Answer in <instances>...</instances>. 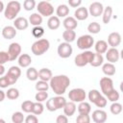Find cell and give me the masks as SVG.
<instances>
[{"mask_svg": "<svg viewBox=\"0 0 123 123\" xmlns=\"http://www.w3.org/2000/svg\"><path fill=\"white\" fill-rule=\"evenodd\" d=\"M70 85V79L66 75H56L51 78L49 86L57 95H62Z\"/></svg>", "mask_w": 123, "mask_h": 123, "instance_id": "cell-1", "label": "cell"}, {"mask_svg": "<svg viewBox=\"0 0 123 123\" xmlns=\"http://www.w3.org/2000/svg\"><path fill=\"white\" fill-rule=\"evenodd\" d=\"M21 5L18 1H10L5 8L4 15L8 20H14L18 12H20Z\"/></svg>", "mask_w": 123, "mask_h": 123, "instance_id": "cell-2", "label": "cell"}, {"mask_svg": "<svg viewBox=\"0 0 123 123\" xmlns=\"http://www.w3.org/2000/svg\"><path fill=\"white\" fill-rule=\"evenodd\" d=\"M50 47V42L48 39L46 38H41L38 39L37 41H35L32 45V52L33 54H35L36 56H41L43 55L45 52L48 51Z\"/></svg>", "mask_w": 123, "mask_h": 123, "instance_id": "cell-3", "label": "cell"}, {"mask_svg": "<svg viewBox=\"0 0 123 123\" xmlns=\"http://www.w3.org/2000/svg\"><path fill=\"white\" fill-rule=\"evenodd\" d=\"M65 103H66L65 98L61 96V95H58L56 97H53V98H50L49 100H47V102H46V109L49 111H55L57 110L62 109L64 107Z\"/></svg>", "mask_w": 123, "mask_h": 123, "instance_id": "cell-4", "label": "cell"}, {"mask_svg": "<svg viewBox=\"0 0 123 123\" xmlns=\"http://www.w3.org/2000/svg\"><path fill=\"white\" fill-rule=\"evenodd\" d=\"M93 54H94L93 52L88 51V50L78 54L74 59L75 64L79 67H83V66L86 65L87 63H90V62L92 60V57H93Z\"/></svg>", "mask_w": 123, "mask_h": 123, "instance_id": "cell-5", "label": "cell"}, {"mask_svg": "<svg viewBox=\"0 0 123 123\" xmlns=\"http://www.w3.org/2000/svg\"><path fill=\"white\" fill-rule=\"evenodd\" d=\"M86 91L83 88H73L68 92V98L73 103H81L86 100Z\"/></svg>", "mask_w": 123, "mask_h": 123, "instance_id": "cell-6", "label": "cell"}, {"mask_svg": "<svg viewBox=\"0 0 123 123\" xmlns=\"http://www.w3.org/2000/svg\"><path fill=\"white\" fill-rule=\"evenodd\" d=\"M37 12L41 16H52L53 12H54V8L51 5V3L47 2V1H40L37 4Z\"/></svg>", "mask_w": 123, "mask_h": 123, "instance_id": "cell-7", "label": "cell"}, {"mask_svg": "<svg viewBox=\"0 0 123 123\" xmlns=\"http://www.w3.org/2000/svg\"><path fill=\"white\" fill-rule=\"evenodd\" d=\"M94 43V39L90 35H84L81 36L77 39V46L81 50H87L90 47H92Z\"/></svg>", "mask_w": 123, "mask_h": 123, "instance_id": "cell-8", "label": "cell"}, {"mask_svg": "<svg viewBox=\"0 0 123 123\" xmlns=\"http://www.w3.org/2000/svg\"><path fill=\"white\" fill-rule=\"evenodd\" d=\"M72 52H73V49H72V46L70 45V43L62 42L58 46V55L62 59L69 58L72 55Z\"/></svg>", "mask_w": 123, "mask_h": 123, "instance_id": "cell-9", "label": "cell"}, {"mask_svg": "<svg viewBox=\"0 0 123 123\" xmlns=\"http://www.w3.org/2000/svg\"><path fill=\"white\" fill-rule=\"evenodd\" d=\"M20 75H21V70H20V68L18 66H11L5 76L9 80L10 84L13 85V84H15L17 82V80L20 77Z\"/></svg>", "mask_w": 123, "mask_h": 123, "instance_id": "cell-10", "label": "cell"}, {"mask_svg": "<svg viewBox=\"0 0 123 123\" xmlns=\"http://www.w3.org/2000/svg\"><path fill=\"white\" fill-rule=\"evenodd\" d=\"M8 54L10 61H14L21 55V46L17 42H12L10 44L8 49Z\"/></svg>", "mask_w": 123, "mask_h": 123, "instance_id": "cell-11", "label": "cell"}, {"mask_svg": "<svg viewBox=\"0 0 123 123\" xmlns=\"http://www.w3.org/2000/svg\"><path fill=\"white\" fill-rule=\"evenodd\" d=\"M100 86L101 90L104 93V95H107L109 92H111L113 87V82L110 77H103L100 79Z\"/></svg>", "mask_w": 123, "mask_h": 123, "instance_id": "cell-12", "label": "cell"}, {"mask_svg": "<svg viewBox=\"0 0 123 123\" xmlns=\"http://www.w3.org/2000/svg\"><path fill=\"white\" fill-rule=\"evenodd\" d=\"M103 11H104V7L100 2H93L89 5V8H88L87 12L92 16L97 17V16H99L103 13Z\"/></svg>", "mask_w": 123, "mask_h": 123, "instance_id": "cell-13", "label": "cell"}, {"mask_svg": "<svg viewBox=\"0 0 123 123\" xmlns=\"http://www.w3.org/2000/svg\"><path fill=\"white\" fill-rule=\"evenodd\" d=\"M121 43V36L118 32H112L108 37V44L111 48H116Z\"/></svg>", "mask_w": 123, "mask_h": 123, "instance_id": "cell-14", "label": "cell"}, {"mask_svg": "<svg viewBox=\"0 0 123 123\" xmlns=\"http://www.w3.org/2000/svg\"><path fill=\"white\" fill-rule=\"evenodd\" d=\"M119 51L116 48H110L106 52V59L110 63H114L119 60Z\"/></svg>", "mask_w": 123, "mask_h": 123, "instance_id": "cell-15", "label": "cell"}, {"mask_svg": "<svg viewBox=\"0 0 123 123\" xmlns=\"http://www.w3.org/2000/svg\"><path fill=\"white\" fill-rule=\"evenodd\" d=\"M107 117V112L103 110H95L92 112V120L95 123H105Z\"/></svg>", "mask_w": 123, "mask_h": 123, "instance_id": "cell-16", "label": "cell"}, {"mask_svg": "<svg viewBox=\"0 0 123 123\" xmlns=\"http://www.w3.org/2000/svg\"><path fill=\"white\" fill-rule=\"evenodd\" d=\"M29 26V21L25 18V17H17L14 19L13 21V27L16 29V30H20V31H23L25 29H27Z\"/></svg>", "mask_w": 123, "mask_h": 123, "instance_id": "cell-17", "label": "cell"}, {"mask_svg": "<svg viewBox=\"0 0 123 123\" xmlns=\"http://www.w3.org/2000/svg\"><path fill=\"white\" fill-rule=\"evenodd\" d=\"M62 25L65 28V30H72V31H74L77 28V26H78V22H77V20L74 17L67 16V17L64 18V20L62 22Z\"/></svg>", "mask_w": 123, "mask_h": 123, "instance_id": "cell-18", "label": "cell"}, {"mask_svg": "<svg viewBox=\"0 0 123 123\" xmlns=\"http://www.w3.org/2000/svg\"><path fill=\"white\" fill-rule=\"evenodd\" d=\"M2 36L6 39H12L16 36V29L13 26H6L2 30Z\"/></svg>", "mask_w": 123, "mask_h": 123, "instance_id": "cell-19", "label": "cell"}, {"mask_svg": "<svg viewBox=\"0 0 123 123\" xmlns=\"http://www.w3.org/2000/svg\"><path fill=\"white\" fill-rule=\"evenodd\" d=\"M74 18L76 20H85L87 18L88 16V12H87V9L85 8V7H80L78 8L75 12H74Z\"/></svg>", "mask_w": 123, "mask_h": 123, "instance_id": "cell-20", "label": "cell"}, {"mask_svg": "<svg viewBox=\"0 0 123 123\" xmlns=\"http://www.w3.org/2000/svg\"><path fill=\"white\" fill-rule=\"evenodd\" d=\"M52 77H53V74L49 68H41L38 71V78L40 79V81L48 82L51 80Z\"/></svg>", "mask_w": 123, "mask_h": 123, "instance_id": "cell-21", "label": "cell"}, {"mask_svg": "<svg viewBox=\"0 0 123 123\" xmlns=\"http://www.w3.org/2000/svg\"><path fill=\"white\" fill-rule=\"evenodd\" d=\"M62 109H63L64 115H66V116H72L75 113V111H76V105H75V103H73L71 101L70 102H66L65 105H64V107Z\"/></svg>", "mask_w": 123, "mask_h": 123, "instance_id": "cell-22", "label": "cell"}, {"mask_svg": "<svg viewBox=\"0 0 123 123\" xmlns=\"http://www.w3.org/2000/svg\"><path fill=\"white\" fill-rule=\"evenodd\" d=\"M32 62V59L28 54H21L18 57V65L20 67H28Z\"/></svg>", "mask_w": 123, "mask_h": 123, "instance_id": "cell-23", "label": "cell"}, {"mask_svg": "<svg viewBox=\"0 0 123 123\" xmlns=\"http://www.w3.org/2000/svg\"><path fill=\"white\" fill-rule=\"evenodd\" d=\"M60 25H61V21L58 16L52 15L49 17V19L47 21V26L50 30H57L60 27Z\"/></svg>", "mask_w": 123, "mask_h": 123, "instance_id": "cell-24", "label": "cell"}, {"mask_svg": "<svg viewBox=\"0 0 123 123\" xmlns=\"http://www.w3.org/2000/svg\"><path fill=\"white\" fill-rule=\"evenodd\" d=\"M94 48H95V51H96L97 54L102 55V54L107 52V50H108V43L105 40H98L95 43Z\"/></svg>", "mask_w": 123, "mask_h": 123, "instance_id": "cell-25", "label": "cell"}, {"mask_svg": "<svg viewBox=\"0 0 123 123\" xmlns=\"http://www.w3.org/2000/svg\"><path fill=\"white\" fill-rule=\"evenodd\" d=\"M29 22L35 27L40 26V24L42 23V16L38 12H34L29 16Z\"/></svg>", "mask_w": 123, "mask_h": 123, "instance_id": "cell-26", "label": "cell"}, {"mask_svg": "<svg viewBox=\"0 0 123 123\" xmlns=\"http://www.w3.org/2000/svg\"><path fill=\"white\" fill-rule=\"evenodd\" d=\"M102 71L107 76H112L115 74V66L113 65V63H104L102 66Z\"/></svg>", "mask_w": 123, "mask_h": 123, "instance_id": "cell-27", "label": "cell"}, {"mask_svg": "<svg viewBox=\"0 0 123 123\" xmlns=\"http://www.w3.org/2000/svg\"><path fill=\"white\" fill-rule=\"evenodd\" d=\"M56 13H57L56 16H58V17H67L68 13H69V8L64 4L59 5L57 8Z\"/></svg>", "mask_w": 123, "mask_h": 123, "instance_id": "cell-28", "label": "cell"}, {"mask_svg": "<svg viewBox=\"0 0 123 123\" xmlns=\"http://www.w3.org/2000/svg\"><path fill=\"white\" fill-rule=\"evenodd\" d=\"M62 38L64 39L65 42L67 43H70V42H73L76 38V33L75 31H72V30H65L63 33H62Z\"/></svg>", "mask_w": 123, "mask_h": 123, "instance_id": "cell-29", "label": "cell"}, {"mask_svg": "<svg viewBox=\"0 0 123 123\" xmlns=\"http://www.w3.org/2000/svg\"><path fill=\"white\" fill-rule=\"evenodd\" d=\"M103 16H102V20H103V23L105 24H108L110 21H111V15H112V8L111 6H108L104 9L103 11Z\"/></svg>", "mask_w": 123, "mask_h": 123, "instance_id": "cell-30", "label": "cell"}, {"mask_svg": "<svg viewBox=\"0 0 123 123\" xmlns=\"http://www.w3.org/2000/svg\"><path fill=\"white\" fill-rule=\"evenodd\" d=\"M103 62H104V58L102 55L100 54H97V53H94L93 54V57H92V60L90 62V65L93 66V67H98L100 65L103 64Z\"/></svg>", "mask_w": 123, "mask_h": 123, "instance_id": "cell-31", "label": "cell"}, {"mask_svg": "<svg viewBox=\"0 0 123 123\" xmlns=\"http://www.w3.org/2000/svg\"><path fill=\"white\" fill-rule=\"evenodd\" d=\"M91 111L90 104L87 102H81L78 106V111L80 114H88Z\"/></svg>", "mask_w": 123, "mask_h": 123, "instance_id": "cell-32", "label": "cell"}, {"mask_svg": "<svg viewBox=\"0 0 123 123\" xmlns=\"http://www.w3.org/2000/svg\"><path fill=\"white\" fill-rule=\"evenodd\" d=\"M26 76L30 81H37L38 78V71L35 67H30L27 69Z\"/></svg>", "mask_w": 123, "mask_h": 123, "instance_id": "cell-33", "label": "cell"}, {"mask_svg": "<svg viewBox=\"0 0 123 123\" xmlns=\"http://www.w3.org/2000/svg\"><path fill=\"white\" fill-rule=\"evenodd\" d=\"M6 97L10 100H15L19 97V90L15 87H11L8 89V91L5 93Z\"/></svg>", "mask_w": 123, "mask_h": 123, "instance_id": "cell-34", "label": "cell"}, {"mask_svg": "<svg viewBox=\"0 0 123 123\" xmlns=\"http://www.w3.org/2000/svg\"><path fill=\"white\" fill-rule=\"evenodd\" d=\"M43 111H44L43 105L41 103H39V102H36V103L33 104V108H32V111L31 112L33 114H35V115H39V114H41L43 112Z\"/></svg>", "mask_w": 123, "mask_h": 123, "instance_id": "cell-35", "label": "cell"}, {"mask_svg": "<svg viewBox=\"0 0 123 123\" xmlns=\"http://www.w3.org/2000/svg\"><path fill=\"white\" fill-rule=\"evenodd\" d=\"M87 31L90 34H98L101 31V26L97 22H91L87 26Z\"/></svg>", "mask_w": 123, "mask_h": 123, "instance_id": "cell-36", "label": "cell"}, {"mask_svg": "<svg viewBox=\"0 0 123 123\" xmlns=\"http://www.w3.org/2000/svg\"><path fill=\"white\" fill-rule=\"evenodd\" d=\"M110 111H111V112L112 114L117 115V114L121 113V111H122V105H121L120 103L114 102V103H112V104L111 105Z\"/></svg>", "mask_w": 123, "mask_h": 123, "instance_id": "cell-37", "label": "cell"}, {"mask_svg": "<svg viewBox=\"0 0 123 123\" xmlns=\"http://www.w3.org/2000/svg\"><path fill=\"white\" fill-rule=\"evenodd\" d=\"M24 120H25V118H24V115L21 111H15L12 115V123H23Z\"/></svg>", "mask_w": 123, "mask_h": 123, "instance_id": "cell-38", "label": "cell"}, {"mask_svg": "<svg viewBox=\"0 0 123 123\" xmlns=\"http://www.w3.org/2000/svg\"><path fill=\"white\" fill-rule=\"evenodd\" d=\"M35 87L37 91H47L49 88V84L44 81H38V82H37Z\"/></svg>", "mask_w": 123, "mask_h": 123, "instance_id": "cell-39", "label": "cell"}, {"mask_svg": "<svg viewBox=\"0 0 123 123\" xmlns=\"http://www.w3.org/2000/svg\"><path fill=\"white\" fill-rule=\"evenodd\" d=\"M100 96H102L101 95V93L97 90V89H91L89 92H88V99H89V101L91 102V103H95V101L100 97Z\"/></svg>", "mask_w": 123, "mask_h": 123, "instance_id": "cell-40", "label": "cell"}, {"mask_svg": "<svg viewBox=\"0 0 123 123\" xmlns=\"http://www.w3.org/2000/svg\"><path fill=\"white\" fill-rule=\"evenodd\" d=\"M107 97H108V99L111 101V102H117V100L119 99V92L116 90V89H112L111 92H109L107 95H106Z\"/></svg>", "mask_w": 123, "mask_h": 123, "instance_id": "cell-41", "label": "cell"}, {"mask_svg": "<svg viewBox=\"0 0 123 123\" xmlns=\"http://www.w3.org/2000/svg\"><path fill=\"white\" fill-rule=\"evenodd\" d=\"M32 34L35 37L37 38H40L43 35H44V29L40 26H37V27H34V29L32 30Z\"/></svg>", "mask_w": 123, "mask_h": 123, "instance_id": "cell-42", "label": "cell"}, {"mask_svg": "<svg viewBox=\"0 0 123 123\" xmlns=\"http://www.w3.org/2000/svg\"><path fill=\"white\" fill-rule=\"evenodd\" d=\"M33 104H34V102H32L30 100L24 101L21 104V110L24 112H31L32 111V108H33Z\"/></svg>", "mask_w": 123, "mask_h": 123, "instance_id": "cell-43", "label": "cell"}, {"mask_svg": "<svg viewBox=\"0 0 123 123\" xmlns=\"http://www.w3.org/2000/svg\"><path fill=\"white\" fill-rule=\"evenodd\" d=\"M35 98H36L37 102L41 103V102L47 100V98H48V93H47V91H37V94H36V96H35Z\"/></svg>", "mask_w": 123, "mask_h": 123, "instance_id": "cell-44", "label": "cell"}, {"mask_svg": "<svg viewBox=\"0 0 123 123\" xmlns=\"http://www.w3.org/2000/svg\"><path fill=\"white\" fill-rule=\"evenodd\" d=\"M76 123H90V117L88 114H79L76 118Z\"/></svg>", "mask_w": 123, "mask_h": 123, "instance_id": "cell-45", "label": "cell"}, {"mask_svg": "<svg viewBox=\"0 0 123 123\" xmlns=\"http://www.w3.org/2000/svg\"><path fill=\"white\" fill-rule=\"evenodd\" d=\"M36 7V1L35 0H25L23 2V8L26 11H32Z\"/></svg>", "mask_w": 123, "mask_h": 123, "instance_id": "cell-46", "label": "cell"}, {"mask_svg": "<svg viewBox=\"0 0 123 123\" xmlns=\"http://www.w3.org/2000/svg\"><path fill=\"white\" fill-rule=\"evenodd\" d=\"M94 105L98 108H105L107 106V99L104 96H100L94 103Z\"/></svg>", "mask_w": 123, "mask_h": 123, "instance_id": "cell-47", "label": "cell"}, {"mask_svg": "<svg viewBox=\"0 0 123 123\" xmlns=\"http://www.w3.org/2000/svg\"><path fill=\"white\" fill-rule=\"evenodd\" d=\"M9 61H10V58H9L8 52L0 51V65H3L4 63L8 62Z\"/></svg>", "mask_w": 123, "mask_h": 123, "instance_id": "cell-48", "label": "cell"}, {"mask_svg": "<svg viewBox=\"0 0 123 123\" xmlns=\"http://www.w3.org/2000/svg\"><path fill=\"white\" fill-rule=\"evenodd\" d=\"M9 86H11V84H10L9 80L7 79V77H6V76L0 77V87L6 88V87H8Z\"/></svg>", "mask_w": 123, "mask_h": 123, "instance_id": "cell-49", "label": "cell"}, {"mask_svg": "<svg viewBox=\"0 0 123 123\" xmlns=\"http://www.w3.org/2000/svg\"><path fill=\"white\" fill-rule=\"evenodd\" d=\"M25 123H38V119L35 114H30L25 118Z\"/></svg>", "mask_w": 123, "mask_h": 123, "instance_id": "cell-50", "label": "cell"}, {"mask_svg": "<svg viewBox=\"0 0 123 123\" xmlns=\"http://www.w3.org/2000/svg\"><path fill=\"white\" fill-rule=\"evenodd\" d=\"M56 123H68V118L66 115L60 114L56 118Z\"/></svg>", "mask_w": 123, "mask_h": 123, "instance_id": "cell-51", "label": "cell"}, {"mask_svg": "<svg viewBox=\"0 0 123 123\" xmlns=\"http://www.w3.org/2000/svg\"><path fill=\"white\" fill-rule=\"evenodd\" d=\"M68 4L72 8H78L82 4V1L81 0H68Z\"/></svg>", "mask_w": 123, "mask_h": 123, "instance_id": "cell-52", "label": "cell"}, {"mask_svg": "<svg viewBox=\"0 0 123 123\" xmlns=\"http://www.w3.org/2000/svg\"><path fill=\"white\" fill-rule=\"evenodd\" d=\"M5 97H6L5 92H4L3 90H1V89H0V102H2V101L5 99Z\"/></svg>", "mask_w": 123, "mask_h": 123, "instance_id": "cell-53", "label": "cell"}, {"mask_svg": "<svg viewBox=\"0 0 123 123\" xmlns=\"http://www.w3.org/2000/svg\"><path fill=\"white\" fill-rule=\"evenodd\" d=\"M5 73V67L3 65H0V76H2Z\"/></svg>", "mask_w": 123, "mask_h": 123, "instance_id": "cell-54", "label": "cell"}, {"mask_svg": "<svg viewBox=\"0 0 123 123\" xmlns=\"http://www.w3.org/2000/svg\"><path fill=\"white\" fill-rule=\"evenodd\" d=\"M3 10H4V3L2 1H0V12H3Z\"/></svg>", "mask_w": 123, "mask_h": 123, "instance_id": "cell-55", "label": "cell"}, {"mask_svg": "<svg viewBox=\"0 0 123 123\" xmlns=\"http://www.w3.org/2000/svg\"><path fill=\"white\" fill-rule=\"evenodd\" d=\"M0 123H6V121H5L4 119H2V118H0Z\"/></svg>", "mask_w": 123, "mask_h": 123, "instance_id": "cell-56", "label": "cell"}]
</instances>
